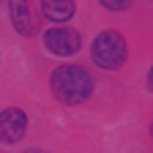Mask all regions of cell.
<instances>
[{
  "mask_svg": "<svg viewBox=\"0 0 153 153\" xmlns=\"http://www.w3.org/2000/svg\"><path fill=\"white\" fill-rule=\"evenodd\" d=\"M99 3L104 8H109V11H126L131 6V0H99Z\"/></svg>",
  "mask_w": 153,
  "mask_h": 153,
  "instance_id": "52a82bcc",
  "label": "cell"
},
{
  "mask_svg": "<svg viewBox=\"0 0 153 153\" xmlns=\"http://www.w3.org/2000/svg\"><path fill=\"white\" fill-rule=\"evenodd\" d=\"M27 128V115L22 109H3L0 112V142H19Z\"/></svg>",
  "mask_w": 153,
  "mask_h": 153,
  "instance_id": "277c9868",
  "label": "cell"
},
{
  "mask_svg": "<svg viewBox=\"0 0 153 153\" xmlns=\"http://www.w3.org/2000/svg\"><path fill=\"white\" fill-rule=\"evenodd\" d=\"M41 14L49 22H68L74 14V0H41Z\"/></svg>",
  "mask_w": 153,
  "mask_h": 153,
  "instance_id": "5b68a950",
  "label": "cell"
},
{
  "mask_svg": "<svg viewBox=\"0 0 153 153\" xmlns=\"http://www.w3.org/2000/svg\"><path fill=\"white\" fill-rule=\"evenodd\" d=\"M52 93L63 104H79L90 96V76L82 66H60L52 74Z\"/></svg>",
  "mask_w": 153,
  "mask_h": 153,
  "instance_id": "6da1fadb",
  "label": "cell"
},
{
  "mask_svg": "<svg viewBox=\"0 0 153 153\" xmlns=\"http://www.w3.org/2000/svg\"><path fill=\"white\" fill-rule=\"evenodd\" d=\"M148 88L153 90V68H150V74H148Z\"/></svg>",
  "mask_w": 153,
  "mask_h": 153,
  "instance_id": "ba28073f",
  "label": "cell"
},
{
  "mask_svg": "<svg viewBox=\"0 0 153 153\" xmlns=\"http://www.w3.org/2000/svg\"><path fill=\"white\" fill-rule=\"evenodd\" d=\"M44 44H47V49H49L52 55H60V57H66V55L79 52V47H82V38H79V33H76L74 27L57 25V27L47 30V36H44Z\"/></svg>",
  "mask_w": 153,
  "mask_h": 153,
  "instance_id": "3957f363",
  "label": "cell"
},
{
  "mask_svg": "<svg viewBox=\"0 0 153 153\" xmlns=\"http://www.w3.org/2000/svg\"><path fill=\"white\" fill-rule=\"evenodd\" d=\"M93 63L101 68H118L126 60V41L118 30H104L93 41Z\"/></svg>",
  "mask_w": 153,
  "mask_h": 153,
  "instance_id": "7a4b0ae2",
  "label": "cell"
},
{
  "mask_svg": "<svg viewBox=\"0 0 153 153\" xmlns=\"http://www.w3.org/2000/svg\"><path fill=\"white\" fill-rule=\"evenodd\" d=\"M8 6H11V22H14L16 33L30 36L33 33V19H30V11H27V0H8Z\"/></svg>",
  "mask_w": 153,
  "mask_h": 153,
  "instance_id": "8992f818",
  "label": "cell"
},
{
  "mask_svg": "<svg viewBox=\"0 0 153 153\" xmlns=\"http://www.w3.org/2000/svg\"><path fill=\"white\" fill-rule=\"evenodd\" d=\"M150 131H153V126H150Z\"/></svg>",
  "mask_w": 153,
  "mask_h": 153,
  "instance_id": "9c48e42d",
  "label": "cell"
}]
</instances>
